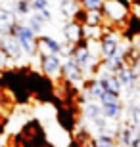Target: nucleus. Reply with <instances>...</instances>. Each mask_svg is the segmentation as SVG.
I'll use <instances>...</instances> for the list:
<instances>
[{"label": "nucleus", "mask_w": 140, "mask_h": 147, "mask_svg": "<svg viewBox=\"0 0 140 147\" xmlns=\"http://www.w3.org/2000/svg\"><path fill=\"white\" fill-rule=\"evenodd\" d=\"M27 71L29 67L0 71V88L8 90L12 94V99L19 105L29 103V99L33 98V92L29 88V80H27Z\"/></svg>", "instance_id": "nucleus-1"}, {"label": "nucleus", "mask_w": 140, "mask_h": 147, "mask_svg": "<svg viewBox=\"0 0 140 147\" xmlns=\"http://www.w3.org/2000/svg\"><path fill=\"white\" fill-rule=\"evenodd\" d=\"M27 80H29V88L33 92V98L40 101V103H52L56 99V84L54 80L46 76L42 71H35L29 69L27 71Z\"/></svg>", "instance_id": "nucleus-2"}, {"label": "nucleus", "mask_w": 140, "mask_h": 147, "mask_svg": "<svg viewBox=\"0 0 140 147\" xmlns=\"http://www.w3.org/2000/svg\"><path fill=\"white\" fill-rule=\"evenodd\" d=\"M100 10H102L104 17H106L109 23H113V25H119V23L127 21V17H129V13H130V10L125 8L119 0H104V4H102Z\"/></svg>", "instance_id": "nucleus-3"}, {"label": "nucleus", "mask_w": 140, "mask_h": 147, "mask_svg": "<svg viewBox=\"0 0 140 147\" xmlns=\"http://www.w3.org/2000/svg\"><path fill=\"white\" fill-rule=\"evenodd\" d=\"M38 63H40V71L50 78L61 76V55L58 54H37Z\"/></svg>", "instance_id": "nucleus-4"}, {"label": "nucleus", "mask_w": 140, "mask_h": 147, "mask_svg": "<svg viewBox=\"0 0 140 147\" xmlns=\"http://www.w3.org/2000/svg\"><path fill=\"white\" fill-rule=\"evenodd\" d=\"M17 42L21 46L23 54L27 55H37V34L29 29L27 23H19V29H17Z\"/></svg>", "instance_id": "nucleus-5"}, {"label": "nucleus", "mask_w": 140, "mask_h": 147, "mask_svg": "<svg viewBox=\"0 0 140 147\" xmlns=\"http://www.w3.org/2000/svg\"><path fill=\"white\" fill-rule=\"evenodd\" d=\"M100 54L102 57H109L119 50V36L113 31H104V34L100 36Z\"/></svg>", "instance_id": "nucleus-6"}, {"label": "nucleus", "mask_w": 140, "mask_h": 147, "mask_svg": "<svg viewBox=\"0 0 140 147\" xmlns=\"http://www.w3.org/2000/svg\"><path fill=\"white\" fill-rule=\"evenodd\" d=\"M61 78H65V80L77 84V82L85 80V71H83V69L77 65L71 57H67V61L61 63Z\"/></svg>", "instance_id": "nucleus-7"}, {"label": "nucleus", "mask_w": 140, "mask_h": 147, "mask_svg": "<svg viewBox=\"0 0 140 147\" xmlns=\"http://www.w3.org/2000/svg\"><path fill=\"white\" fill-rule=\"evenodd\" d=\"M64 36H65V42H69V44L81 42L83 38H85V25L77 23L75 19H69L64 25Z\"/></svg>", "instance_id": "nucleus-8"}, {"label": "nucleus", "mask_w": 140, "mask_h": 147, "mask_svg": "<svg viewBox=\"0 0 140 147\" xmlns=\"http://www.w3.org/2000/svg\"><path fill=\"white\" fill-rule=\"evenodd\" d=\"M37 54H61V42L56 38L46 36V34H38L37 36Z\"/></svg>", "instance_id": "nucleus-9"}, {"label": "nucleus", "mask_w": 140, "mask_h": 147, "mask_svg": "<svg viewBox=\"0 0 140 147\" xmlns=\"http://www.w3.org/2000/svg\"><path fill=\"white\" fill-rule=\"evenodd\" d=\"M98 82L104 86V90H108V92H115V94H121L123 92V86H121V82H119V76L115 73H100L96 76Z\"/></svg>", "instance_id": "nucleus-10"}, {"label": "nucleus", "mask_w": 140, "mask_h": 147, "mask_svg": "<svg viewBox=\"0 0 140 147\" xmlns=\"http://www.w3.org/2000/svg\"><path fill=\"white\" fill-rule=\"evenodd\" d=\"M123 36L127 40H135L136 36H140V16L129 13V17H127V29L123 31Z\"/></svg>", "instance_id": "nucleus-11"}, {"label": "nucleus", "mask_w": 140, "mask_h": 147, "mask_svg": "<svg viewBox=\"0 0 140 147\" xmlns=\"http://www.w3.org/2000/svg\"><path fill=\"white\" fill-rule=\"evenodd\" d=\"M92 147H117V140L111 132L108 130H98L96 138H92Z\"/></svg>", "instance_id": "nucleus-12"}, {"label": "nucleus", "mask_w": 140, "mask_h": 147, "mask_svg": "<svg viewBox=\"0 0 140 147\" xmlns=\"http://www.w3.org/2000/svg\"><path fill=\"white\" fill-rule=\"evenodd\" d=\"M83 115H85L90 122L102 119L104 113H102V105H100V101L94 99V101H86V103H83Z\"/></svg>", "instance_id": "nucleus-13"}, {"label": "nucleus", "mask_w": 140, "mask_h": 147, "mask_svg": "<svg viewBox=\"0 0 140 147\" xmlns=\"http://www.w3.org/2000/svg\"><path fill=\"white\" fill-rule=\"evenodd\" d=\"M79 8H81V2L79 0H59V11L67 19H73V16H75V11Z\"/></svg>", "instance_id": "nucleus-14"}, {"label": "nucleus", "mask_w": 140, "mask_h": 147, "mask_svg": "<svg viewBox=\"0 0 140 147\" xmlns=\"http://www.w3.org/2000/svg\"><path fill=\"white\" fill-rule=\"evenodd\" d=\"M123 101L121 103H113V105H102V113L108 120H119L123 115Z\"/></svg>", "instance_id": "nucleus-15"}, {"label": "nucleus", "mask_w": 140, "mask_h": 147, "mask_svg": "<svg viewBox=\"0 0 140 147\" xmlns=\"http://www.w3.org/2000/svg\"><path fill=\"white\" fill-rule=\"evenodd\" d=\"M12 10L17 17H27L33 13V8H31V0H14L12 4Z\"/></svg>", "instance_id": "nucleus-16"}, {"label": "nucleus", "mask_w": 140, "mask_h": 147, "mask_svg": "<svg viewBox=\"0 0 140 147\" xmlns=\"http://www.w3.org/2000/svg\"><path fill=\"white\" fill-rule=\"evenodd\" d=\"M127 124L140 128V105L135 103V101H130V105L127 107Z\"/></svg>", "instance_id": "nucleus-17"}, {"label": "nucleus", "mask_w": 140, "mask_h": 147, "mask_svg": "<svg viewBox=\"0 0 140 147\" xmlns=\"http://www.w3.org/2000/svg\"><path fill=\"white\" fill-rule=\"evenodd\" d=\"M44 23H46V21H44L42 17L38 16L37 11H33L31 16H29V21H27V25H29V29H31L33 33H35V34L38 36V34H40V31H42V27H44Z\"/></svg>", "instance_id": "nucleus-18"}, {"label": "nucleus", "mask_w": 140, "mask_h": 147, "mask_svg": "<svg viewBox=\"0 0 140 147\" xmlns=\"http://www.w3.org/2000/svg\"><path fill=\"white\" fill-rule=\"evenodd\" d=\"M100 105H113V103H121V94H115V92H108L104 90V94L98 98Z\"/></svg>", "instance_id": "nucleus-19"}, {"label": "nucleus", "mask_w": 140, "mask_h": 147, "mask_svg": "<svg viewBox=\"0 0 140 147\" xmlns=\"http://www.w3.org/2000/svg\"><path fill=\"white\" fill-rule=\"evenodd\" d=\"M17 16L14 13V10L12 8H8V6H0V25H8V23L16 21Z\"/></svg>", "instance_id": "nucleus-20"}, {"label": "nucleus", "mask_w": 140, "mask_h": 147, "mask_svg": "<svg viewBox=\"0 0 140 147\" xmlns=\"http://www.w3.org/2000/svg\"><path fill=\"white\" fill-rule=\"evenodd\" d=\"M81 2V6L85 8V10H100L104 4V0H79Z\"/></svg>", "instance_id": "nucleus-21"}, {"label": "nucleus", "mask_w": 140, "mask_h": 147, "mask_svg": "<svg viewBox=\"0 0 140 147\" xmlns=\"http://www.w3.org/2000/svg\"><path fill=\"white\" fill-rule=\"evenodd\" d=\"M31 8L33 11L44 10V8H48V0H31Z\"/></svg>", "instance_id": "nucleus-22"}, {"label": "nucleus", "mask_w": 140, "mask_h": 147, "mask_svg": "<svg viewBox=\"0 0 140 147\" xmlns=\"http://www.w3.org/2000/svg\"><path fill=\"white\" fill-rule=\"evenodd\" d=\"M37 13H38L40 17H42V19H44L46 23H48V21H52V13H50V10H48V8H44V10H38Z\"/></svg>", "instance_id": "nucleus-23"}, {"label": "nucleus", "mask_w": 140, "mask_h": 147, "mask_svg": "<svg viewBox=\"0 0 140 147\" xmlns=\"http://www.w3.org/2000/svg\"><path fill=\"white\" fill-rule=\"evenodd\" d=\"M71 147H92V143H75L71 140Z\"/></svg>", "instance_id": "nucleus-24"}, {"label": "nucleus", "mask_w": 140, "mask_h": 147, "mask_svg": "<svg viewBox=\"0 0 140 147\" xmlns=\"http://www.w3.org/2000/svg\"><path fill=\"white\" fill-rule=\"evenodd\" d=\"M14 147H21V145H19V143H16V145H14Z\"/></svg>", "instance_id": "nucleus-25"}]
</instances>
